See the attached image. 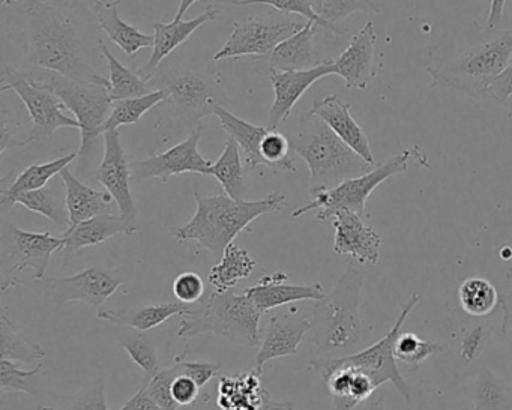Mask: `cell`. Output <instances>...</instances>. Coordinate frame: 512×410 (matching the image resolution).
<instances>
[{
    "instance_id": "cell-1",
    "label": "cell",
    "mask_w": 512,
    "mask_h": 410,
    "mask_svg": "<svg viewBox=\"0 0 512 410\" xmlns=\"http://www.w3.org/2000/svg\"><path fill=\"white\" fill-rule=\"evenodd\" d=\"M512 59V29H490L478 20L455 26L428 47L427 71L437 85L472 98H488L491 83Z\"/></svg>"
},
{
    "instance_id": "cell-2",
    "label": "cell",
    "mask_w": 512,
    "mask_h": 410,
    "mask_svg": "<svg viewBox=\"0 0 512 410\" xmlns=\"http://www.w3.org/2000/svg\"><path fill=\"white\" fill-rule=\"evenodd\" d=\"M26 70L50 71L74 82L104 83L97 73L88 20L67 5L26 0Z\"/></svg>"
},
{
    "instance_id": "cell-3",
    "label": "cell",
    "mask_w": 512,
    "mask_h": 410,
    "mask_svg": "<svg viewBox=\"0 0 512 410\" xmlns=\"http://www.w3.org/2000/svg\"><path fill=\"white\" fill-rule=\"evenodd\" d=\"M194 200L196 212L184 226L172 230L173 236L181 242H197L217 259L254 220L283 211L287 203L281 193H271L260 200H236L226 193L203 196L196 191Z\"/></svg>"
},
{
    "instance_id": "cell-4",
    "label": "cell",
    "mask_w": 512,
    "mask_h": 410,
    "mask_svg": "<svg viewBox=\"0 0 512 410\" xmlns=\"http://www.w3.org/2000/svg\"><path fill=\"white\" fill-rule=\"evenodd\" d=\"M364 272L350 263L325 298L316 301L311 320L310 341L320 361L343 358L359 352L365 328L359 311Z\"/></svg>"
},
{
    "instance_id": "cell-5",
    "label": "cell",
    "mask_w": 512,
    "mask_h": 410,
    "mask_svg": "<svg viewBox=\"0 0 512 410\" xmlns=\"http://www.w3.org/2000/svg\"><path fill=\"white\" fill-rule=\"evenodd\" d=\"M292 151L310 170V193L329 190L347 179L367 175L376 166L356 154L322 119L308 112L299 116L296 130L290 134Z\"/></svg>"
},
{
    "instance_id": "cell-6",
    "label": "cell",
    "mask_w": 512,
    "mask_h": 410,
    "mask_svg": "<svg viewBox=\"0 0 512 410\" xmlns=\"http://www.w3.org/2000/svg\"><path fill=\"white\" fill-rule=\"evenodd\" d=\"M262 311L247 295L206 290L199 307L191 308L178 329V337L214 334L242 347H256L260 337Z\"/></svg>"
},
{
    "instance_id": "cell-7",
    "label": "cell",
    "mask_w": 512,
    "mask_h": 410,
    "mask_svg": "<svg viewBox=\"0 0 512 410\" xmlns=\"http://www.w3.org/2000/svg\"><path fill=\"white\" fill-rule=\"evenodd\" d=\"M29 76L46 83L61 98L67 110L73 113L80 124L79 173L88 175L98 151L104 125L112 113L113 101L110 98L109 80L104 83L74 82L67 77L50 71H28Z\"/></svg>"
},
{
    "instance_id": "cell-8",
    "label": "cell",
    "mask_w": 512,
    "mask_h": 410,
    "mask_svg": "<svg viewBox=\"0 0 512 410\" xmlns=\"http://www.w3.org/2000/svg\"><path fill=\"white\" fill-rule=\"evenodd\" d=\"M148 85L167 92L166 100L158 107L170 121L169 131L175 134L193 133L203 118L230 103L220 80L211 71L167 70Z\"/></svg>"
},
{
    "instance_id": "cell-9",
    "label": "cell",
    "mask_w": 512,
    "mask_h": 410,
    "mask_svg": "<svg viewBox=\"0 0 512 410\" xmlns=\"http://www.w3.org/2000/svg\"><path fill=\"white\" fill-rule=\"evenodd\" d=\"M410 155H412V151L406 149V151L392 157L391 160L374 167L367 175L347 179V181L341 182L340 185L329 188V190L313 191V193H310L311 202L305 205L304 208L296 209L292 218L302 217V215L311 211H319L316 215L319 221L331 220L338 211L355 212V214L364 217L368 197L386 179L406 173L409 169Z\"/></svg>"
},
{
    "instance_id": "cell-10",
    "label": "cell",
    "mask_w": 512,
    "mask_h": 410,
    "mask_svg": "<svg viewBox=\"0 0 512 410\" xmlns=\"http://www.w3.org/2000/svg\"><path fill=\"white\" fill-rule=\"evenodd\" d=\"M0 91L16 92L31 116V133L22 140L23 146L32 142H46L52 139L56 131L61 128L80 130V124L76 118L65 115L64 110H67V107L52 88L41 80L29 76L26 71L5 67L0 79Z\"/></svg>"
},
{
    "instance_id": "cell-11",
    "label": "cell",
    "mask_w": 512,
    "mask_h": 410,
    "mask_svg": "<svg viewBox=\"0 0 512 410\" xmlns=\"http://www.w3.org/2000/svg\"><path fill=\"white\" fill-rule=\"evenodd\" d=\"M62 236L49 232L37 233L20 229L16 224H5L2 229V293L19 286V274L32 269V280L41 281L46 277L50 259L56 251L64 250Z\"/></svg>"
},
{
    "instance_id": "cell-12",
    "label": "cell",
    "mask_w": 512,
    "mask_h": 410,
    "mask_svg": "<svg viewBox=\"0 0 512 410\" xmlns=\"http://www.w3.org/2000/svg\"><path fill=\"white\" fill-rule=\"evenodd\" d=\"M419 301H421L419 293L410 295L409 301L404 304L397 322L394 323V326L389 329L388 334L382 340L377 341L376 344L367 347V349L353 353V355L337 358L340 364L347 365V367L365 374L376 386V389H379V386L385 385V383L391 382L395 389L403 395L407 403L412 401V389L407 385L401 371L398 370L394 349L395 341L403 332V325L407 316L419 304Z\"/></svg>"
},
{
    "instance_id": "cell-13",
    "label": "cell",
    "mask_w": 512,
    "mask_h": 410,
    "mask_svg": "<svg viewBox=\"0 0 512 410\" xmlns=\"http://www.w3.org/2000/svg\"><path fill=\"white\" fill-rule=\"evenodd\" d=\"M301 23L286 17H248L235 22L232 34L214 55V61L223 59L265 58L278 44L301 31Z\"/></svg>"
},
{
    "instance_id": "cell-14",
    "label": "cell",
    "mask_w": 512,
    "mask_h": 410,
    "mask_svg": "<svg viewBox=\"0 0 512 410\" xmlns=\"http://www.w3.org/2000/svg\"><path fill=\"white\" fill-rule=\"evenodd\" d=\"M124 280L121 269L88 268L70 277L44 278L41 287L50 304L58 310L68 302H85L100 308L115 295Z\"/></svg>"
},
{
    "instance_id": "cell-15",
    "label": "cell",
    "mask_w": 512,
    "mask_h": 410,
    "mask_svg": "<svg viewBox=\"0 0 512 410\" xmlns=\"http://www.w3.org/2000/svg\"><path fill=\"white\" fill-rule=\"evenodd\" d=\"M202 139V131L197 128L193 133L188 134L184 142L172 146L161 154H151L142 160L131 163L133 173V184L161 179L169 181L173 176L184 175V173H199L209 176L212 161L206 160L199 151V143Z\"/></svg>"
},
{
    "instance_id": "cell-16",
    "label": "cell",
    "mask_w": 512,
    "mask_h": 410,
    "mask_svg": "<svg viewBox=\"0 0 512 410\" xmlns=\"http://www.w3.org/2000/svg\"><path fill=\"white\" fill-rule=\"evenodd\" d=\"M95 179L113 197L118 206L119 215L124 218L131 232L136 233L140 227L137 224L139 211L131 191L133 173H131V163L125 155L118 130L104 133L103 160L95 173Z\"/></svg>"
},
{
    "instance_id": "cell-17",
    "label": "cell",
    "mask_w": 512,
    "mask_h": 410,
    "mask_svg": "<svg viewBox=\"0 0 512 410\" xmlns=\"http://www.w3.org/2000/svg\"><path fill=\"white\" fill-rule=\"evenodd\" d=\"M337 76L334 61L326 59L319 67L305 71H281L268 74L274 89V103L268 115L269 130H280L292 116L293 107L304 97L305 92L323 77Z\"/></svg>"
},
{
    "instance_id": "cell-18",
    "label": "cell",
    "mask_w": 512,
    "mask_h": 410,
    "mask_svg": "<svg viewBox=\"0 0 512 410\" xmlns=\"http://www.w3.org/2000/svg\"><path fill=\"white\" fill-rule=\"evenodd\" d=\"M377 34L374 23L368 22L358 34L353 35L347 49L334 61L335 73L349 89L368 88L377 76Z\"/></svg>"
},
{
    "instance_id": "cell-19",
    "label": "cell",
    "mask_w": 512,
    "mask_h": 410,
    "mask_svg": "<svg viewBox=\"0 0 512 410\" xmlns=\"http://www.w3.org/2000/svg\"><path fill=\"white\" fill-rule=\"evenodd\" d=\"M331 220L335 230V253L350 256L359 263L376 265L379 262L382 238L362 220L361 215L338 211Z\"/></svg>"
},
{
    "instance_id": "cell-20",
    "label": "cell",
    "mask_w": 512,
    "mask_h": 410,
    "mask_svg": "<svg viewBox=\"0 0 512 410\" xmlns=\"http://www.w3.org/2000/svg\"><path fill=\"white\" fill-rule=\"evenodd\" d=\"M311 320L296 313L274 316L260 341V349L254 359V370L263 373V367L272 359L295 355L299 344L310 332Z\"/></svg>"
},
{
    "instance_id": "cell-21",
    "label": "cell",
    "mask_w": 512,
    "mask_h": 410,
    "mask_svg": "<svg viewBox=\"0 0 512 410\" xmlns=\"http://www.w3.org/2000/svg\"><path fill=\"white\" fill-rule=\"evenodd\" d=\"M221 11L215 8L214 5H209L205 13L200 14L199 17L187 22H172L167 23L157 22L154 25V47H152V55L149 61L143 65L139 70V76L145 80L146 83L151 82L157 76L161 64L164 59L169 58L178 47H181L188 38L202 28L206 23L215 22L220 17Z\"/></svg>"
},
{
    "instance_id": "cell-22",
    "label": "cell",
    "mask_w": 512,
    "mask_h": 410,
    "mask_svg": "<svg viewBox=\"0 0 512 410\" xmlns=\"http://www.w3.org/2000/svg\"><path fill=\"white\" fill-rule=\"evenodd\" d=\"M350 109H352L350 103L338 95L332 94L322 100L314 101L313 109L310 112L322 119L347 146H350L356 154L361 155L367 163L377 166L367 134L352 118Z\"/></svg>"
},
{
    "instance_id": "cell-23",
    "label": "cell",
    "mask_w": 512,
    "mask_h": 410,
    "mask_svg": "<svg viewBox=\"0 0 512 410\" xmlns=\"http://www.w3.org/2000/svg\"><path fill=\"white\" fill-rule=\"evenodd\" d=\"M287 275L277 272L274 275H266L259 283L244 290L250 301L259 308L262 313L272 308L283 307L301 301H320L325 298L326 290L322 284H286Z\"/></svg>"
},
{
    "instance_id": "cell-24",
    "label": "cell",
    "mask_w": 512,
    "mask_h": 410,
    "mask_svg": "<svg viewBox=\"0 0 512 410\" xmlns=\"http://www.w3.org/2000/svg\"><path fill=\"white\" fill-rule=\"evenodd\" d=\"M319 26L307 22L301 31L284 40L275 47L274 52L266 61V76L281 71H305L319 67L325 61H320L314 47V35Z\"/></svg>"
},
{
    "instance_id": "cell-25",
    "label": "cell",
    "mask_w": 512,
    "mask_h": 410,
    "mask_svg": "<svg viewBox=\"0 0 512 410\" xmlns=\"http://www.w3.org/2000/svg\"><path fill=\"white\" fill-rule=\"evenodd\" d=\"M118 235H133V232L124 218L115 212H106L91 220L82 221L77 226L65 230L62 235L65 241V259L71 254L79 253L83 248L103 244Z\"/></svg>"
},
{
    "instance_id": "cell-26",
    "label": "cell",
    "mask_w": 512,
    "mask_h": 410,
    "mask_svg": "<svg viewBox=\"0 0 512 410\" xmlns=\"http://www.w3.org/2000/svg\"><path fill=\"white\" fill-rule=\"evenodd\" d=\"M61 179L67 191V209L70 215V227L82 221L91 220L97 215L113 212V197L107 191H98L80 181L70 167L62 170ZM68 227V229H70Z\"/></svg>"
},
{
    "instance_id": "cell-27",
    "label": "cell",
    "mask_w": 512,
    "mask_h": 410,
    "mask_svg": "<svg viewBox=\"0 0 512 410\" xmlns=\"http://www.w3.org/2000/svg\"><path fill=\"white\" fill-rule=\"evenodd\" d=\"M77 158H79V152H70V154L62 155L61 158H56V160L31 164V166L26 167L11 182L10 187L2 185V188H0V208H2V211L13 208L20 194L47 187L49 182H52L56 176L61 175L62 170L67 169Z\"/></svg>"
},
{
    "instance_id": "cell-28",
    "label": "cell",
    "mask_w": 512,
    "mask_h": 410,
    "mask_svg": "<svg viewBox=\"0 0 512 410\" xmlns=\"http://www.w3.org/2000/svg\"><path fill=\"white\" fill-rule=\"evenodd\" d=\"M191 308L182 302H161V304L142 305V307L128 308V310H100L98 319L106 320L112 325L121 328L137 329L148 332L157 328L166 320L175 316H187Z\"/></svg>"
},
{
    "instance_id": "cell-29",
    "label": "cell",
    "mask_w": 512,
    "mask_h": 410,
    "mask_svg": "<svg viewBox=\"0 0 512 410\" xmlns=\"http://www.w3.org/2000/svg\"><path fill=\"white\" fill-rule=\"evenodd\" d=\"M262 374L251 373L226 376L218 386V406L221 410H260L271 395L262 385Z\"/></svg>"
},
{
    "instance_id": "cell-30",
    "label": "cell",
    "mask_w": 512,
    "mask_h": 410,
    "mask_svg": "<svg viewBox=\"0 0 512 410\" xmlns=\"http://www.w3.org/2000/svg\"><path fill=\"white\" fill-rule=\"evenodd\" d=\"M97 25L127 56L154 47V35L143 34L119 16L118 5H97Z\"/></svg>"
},
{
    "instance_id": "cell-31",
    "label": "cell",
    "mask_w": 512,
    "mask_h": 410,
    "mask_svg": "<svg viewBox=\"0 0 512 410\" xmlns=\"http://www.w3.org/2000/svg\"><path fill=\"white\" fill-rule=\"evenodd\" d=\"M16 205L25 206L28 211L43 215L64 232L70 227L67 191H65V184L61 176H58V179H53L52 185L20 194L16 199Z\"/></svg>"
},
{
    "instance_id": "cell-32",
    "label": "cell",
    "mask_w": 512,
    "mask_h": 410,
    "mask_svg": "<svg viewBox=\"0 0 512 410\" xmlns=\"http://www.w3.org/2000/svg\"><path fill=\"white\" fill-rule=\"evenodd\" d=\"M214 116H217L221 127L229 134V137L238 142L242 154H245L247 172H254L257 167L262 166L260 146H262V140L266 131H268V127L250 124V122L233 115L226 107H218Z\"/></svg>"
},
{
    "instance_id": "cell-33",
    "label": "cell",
    "mask_w": 512,
    "mask_h": 410,
    "mask_svg": "<svg viewBox=\"0 0 512 410\" xmlns=\"http://www.w3.org/2000/svg\"><path fill=\"white\" fill-rule=\"evenodd\" d=\"M209 176H214L232 199L244 200L247 196V167L242 163L241 148L232 137L227 140L220 158L212 163Z\"/></svg>"
},
{
    "instance_id": "cell-34",
    "label": "cell",
    "mask_w": 512,
    "mask_h": 410,
    "mask_svg": "<svg viewBox=\"0 0 512 410\" xmlns=\"http://www.w3.org/2000/svg\"><path fill=\"white\" fill-rule=\"evenodd\" d=\"M256 260L245 248L230 244L217 265L212 266L208 281L217 292H229L239 281L253 274Z\"/></svg>"
},
{
    "instance_id": "cell-35",
    "label": "cell",
    "mask_w": 512,
    "mask_h": 410,
    "mask_svg": "<svg viewBox=\"0 0 512 410\" xmlns=\"http://www.w3.org/2000/svg\"><path fill=\"white\" fill-rule=\"evenodd\" d=\"M98 44H100L101 55L106 61L107 70H109V92L113 103L145 97V95L154 92L139 74L133 73L130 68L125 67L115 58V55L110 52L109 46L101 38Z\"/></svg>"
},
{
    "instance_id": "cell-36",
    "label": "cell",
    "mask_w": 512,
    "mask_h": 410,
    "mask_svg": "<svg viewBox=\"0 0 512 410\" xmlns=\"http://www.w3.org/2000/svg\"><path fill=\"white\" fill-rule=\"evenodd\" d=\"M461 308L467 316L484 319L500 304L496 287L485 278L472 277L463 281L458 290Z\"/></svg>"
},
{
    "instance_id": "cell-37",
    "label": "cell",
    "mask_w": 512,
    "mask_h": 410,
    "mask_svg": "<svg viewBox=\"0 0 512 410\" xmlns=\"http://www.w3.org/2000/svg\"><path fill=\"white\" fill-rule=\"evenodd\" d=\"M0 356L13 362L34 364L46 356L43 347L23 335L7 316L0 317Z\"/></svg>"
},
{
    "instance_id": "cell-38",
    "label": "cell",
    "mask_w": 512,
    "mask_h": 410,
    "mask_svg": "<svg viewBox=\"0 0 512 410\" xmlns=\"http://www.w3.org/2000/svg\"><path fill=\"white\" fill-rule=\"evenodd\" d=\"M473 409L512 410V394L508 386L490 370L482 367L473 383Z\"/></svg>"
},
{
    "instance_id": "cell-39",
    "label": "cell",
    "mask_w": 512,
    "mask_h": 410,
    "mask_svg": "<svg viewBox=\"0 0 512 410\" xmlns=\"http://www.w3.org/2000/svg\"><path fill=\"white\" fill-rule=\"evenodd\" d=\"M166 98L167 92L164 89H157V91L151 92L145 97L115 101L112 113H110L109 119L104 125V133L118 130L119 127H124V125L137 124L143 115H146L154 107L160 106Z\"/></svg>"
},
{
    "instance_id": "cell-40",
    "label": "cell",
    "mask_w": 512,
    "mask_h": 410,
    "mask_svg": "<svg viewBox=\"0 0 512 410\" xmlns=\"http://www.w3.org/2000/svg\"><path fill=\"white\" fill-rule=\"evenodd\" d=\"M220 4L232 5V7H251V5H266V7L275 8L284 14H296L304 17L307 22L316 23L319 28L332 32L335 35H346L347 29H341L340 26L331 25L323 20L317 13L311 0H218Z\"/></svg>"
},
{
    "instance_id": "cell-41",
    "label": "cell",
    "mask_w": 512,
    "mask_h": 410,
    "mask_svg": "<svg viewBox=\"0 0 512 410\" xmlns=\"http://www.w3.org/2000/svg\"><path fill=\"white\" fill-rule=\"evenodd\" d=\"M118 341L136 365L145 371L146 377L155 376L160 371L157 346L151 337L137 329L125 328Z\"/></svg>"
},
{
    "instance_id": "cell-42",
    "label": "cell",
    "mask_w": 512,
    "mask_h": 410,
    "mask_svg": "<svg viewBox=\"0 0 512 410\" xmlns=\"http://www.w3.org/2000/svg\"><path fill=\"white\" fill-rule=\"evenodd\" d=\"M43 364L32 370H22L16 362L2 359L0 361V389L4 392H25L31 397H38Z\"/></svg>"
},
{
    "instance_id": "cell-43",
    "label": "cell",
    "mask_w": 512,
    "mask_h": 410,
    "mask_svg": "<svg viewBox=\"0 0 512 410\" xmlns=\"http://www.w3.org/2000/svg\"><path fill=\"white\" fill-rule=\"evenodd\" d=\"M442 347L436 341L421 340L412 332H401L400 337L395 341V358L406 362L407 365L418 367L425 359L440 352Z\"/></svg>"
},
{
    "instance_id": "cell-44",
    "label": "cell",
    "mask_w": 512,
    "mask_h": 410,
    "mask_svg": "<svg viewBox=\"0 0 512 410\" xmlns=\"http://www.w3.org/2000/svg\"><path fill=\"white\" fill-rule=\"evenodd\" d=\"M358 13L380 14V5L376 0H323L319 10V16L334 26Z\"/></svg>"
},
{
    "instance_id": "cell-45",
    "label": "cell",
    "mask_w": 512,
    "mask_h": 410,
    "mask_svg": "<svg viewBox=\"0 0 512 410\" xmlns=\"http://www.w3.org/2000/svg\"><path fill=\"white\" fill-rule=\"evenodd\" d=\"M176 377L175 368L158 371L155 376L146 377L145 385L161 410H178L179 406L172 395V382Z\"/></svg>"
},
{
    "instance_id": "cell-46",
    "label": "cell",
    "mask_w": 512,
    "mask_h": 410,
    "mask_svg": "<svg viewBox=\"0 0 512 410\" xmlns=\"http://www.w3.org/2000/svg\"><path fill=\"white\" fill-rule=\"evenodd\" d=\"M173 293L178 302H182V304H197L205 296V281L197 272H182L173 281Z\"/></svg>"
},
{
    "instance_id": "cell-47",
    "label": "cell",
    "mask_w": 512,
    "mask_h": 410,
    "mask_svg": "<svg viewBox=\"0 0 512 410\" xmlns=\"http://www.w3.org/2000/svg\"><path fill=\"white\" fill-rule=\"evenodd\" d=\"M62 410H109L106 401L104 380L98 379L88 383L70 404Z\"/></svg>"
},
{
    "instance_id": "cell-48",
    "label": "cell",
    "mask_w": 512,
    "mask_h": 410,
    "mask_svg": "<svg viewBox=\"0 0 512 410\" xmlns=\"http://www.w3.org/2000/svg\"><path fill=\"white\" fill-rule=\"evenodd\" d=\"M173 368H175L176 373L191 377L200 388H203L220 373L221 365L215 364V362L185 361L184 356H181V358L178 356Z\"/></svg>"
},
{
    "instance_id": "cell-49",
    "label": "cell",
    "mask_w": 512,
    "mask_h": 410,
    "mask_svg": "<svg viewBox=\"0 0 512 410\" xmlns=\"http://www.w3.org/2000/svg\"><path fill=\"white\" fill-rule=\"evenodd\" d=\"M487 326L478 325L470 329L461 341V355L467 362L475 361L479 353L484 350L485 341L488 338Z\"/></svg>"
},
{
    "instance_id": "cell-50",
    "label": "cell",
    "mask_w": 512,
    "mask_h": 410,
    "mask_svg": "<svg viewBox=\"0 0 512 410\" xmlns=\"http://www.w3.org/2000/svg\"><path fill=\"white\" fill-rule=\"evenodd\" d=\"M199 394L200 386L191 377L176 373L172 382V395L179 406H190L196 403Z\"/></svg>"
},
{
    "instance_id": "cell-51",
    "label": "cell",
    "mask_w": 512,
    "mask_h": 410,
    "mask_svg": "<svg viewBox=\"0 0 512 410\" xmlns=\"http://www.w3.org/2000/svg\"><path fill=\"white\" fill-rule=\"evenodd\" d=\"M512 95V59L509 62L508 67L505 68L499 77H496L493 83H491L490 89H488V98L491 100L499 101V103H505Z\"/></svg>"
},
{
    "instance_id": "cell-52",
    "label": "cell",
    "mask_w": 512,
    "mask_h": 410,
    "mask_svg": "<svg viewBox=\"0 0 512 410\" xmlns=\"http://www.w3.org/2000/svg\"><path fill=\"white\" fill-rule=\"evenodd\" d=\"M119 410H161L158 404L155 403L154 398L149 395L148 389H146L145 382H143L142 388L137 391L134 397H131L124 406Z\"/></svg>"
},
{
    "instance_id": "cell-53",
    "label": "cell",
    "mask_w": 512,
    "mask_h": 410,
    "mask_svg": "<svg viewBox=\"0 0 512 410\" xmlns=\"http://www.w3.org/2000/svg\"><path fill=\"white\" fill-rule=\"evenodd\" d=\"M500 310H502V335L512 344V289L505 295H500Z\"/></svg>"
},
{
    "instance_id": "cell-54",
    "label": "cell",
    "mask_w": 512,
    "mask_h": 410,
    "mask_svg": "<svg viewBox=\"0 0 512 410\" xmlns=\"http://www.w3.org/2000/svg\"><path fill=\"white\" fill-rule=\"evenodd\" d=\"M490 14H488L487 28L499 29L505 13L506 0H490Z\"/></svg>"
},
{
    "instance_id": "cell-55",
    "label": "cell",
    "mask_w": 512,
    "mask_h": 410,
    "mask_svg": "<svg viewBox=\"0 0 512 410\" xmlns=\"http://www.w3.org/2000/svg\"><path fill=\"white\" fill-rule=\"evenodd\" d=\"M355 410H385L383 409V394L374 392L367 400L362 401Z\"/></svg>"
},
{
    "instance_id": "cell-56",
    "label": "cell",
    "mask_w": 512,
    "mask_h": 410,
    "mask_svg": "<svg viewBox=\"0 0 512 410\" xmlns=\"http://www.w3.org/2000/svg\"><path fill=\"white\" fill-rule=\"evenodd\" d=\"M260 410H295V404L292 401H277L269 397Z\"/></svg>"
},
{
    "instance_id": "cell-57",
    "label": "cell",
    "mask_w": 512,
    "mask_h": 410,
    "mask_svg": "<svg viewBox=\"0 0 512 410\" xmlns=\"http://www.w3.org/2000/svg\"><path fill=\"white\" fill-rule=\"evenodd\" d=\"M197 2H200V0H179L178 11H176L175 19H173V22H182L185 14H187L188 10H190L193 5H196Z\"/></svg>"
},
{
    "instance_id": "cell-58",
    "label": "cell",
    "mask_w": 512,
    "mask_h": 410,
    "mask_svg": "<svg viewBox=\"0 0 512 410\" xmlns=\"http://www.w3.org/2000/svg\"><path fill=\"white\" fill-rule=\"evenodd\" d=\"M97 2L98 5H107L109 7V5H118L121 0H97Z\"/></svg>"
},
{
    "instance_id": "cell-59",
    "label": "cell",
    "mask_w": 512,
    "mask_h": 410,
    "mask_svg": "<svg viewBox=\"0 0 512 410\" xmlns=\"http://www.w3.org/2000/svg\"><path fill=\"white\" fill-rule=\"evenodd\" d=\"M313 2L314 7H316L317 13H319L320 7H322L323 0H311Z\"/></svg>"
},
{
    "instance_id": "cell-60",
    "label": "cell",
    "mask_w": 512,
    "mask_h": 410,
    "mask_svg": "<svg viewBox=\"0 0 512 410\" xmlns=\"http://www.w3.org/2000/svg\"><path fill=\"white\" fill-rule=\"evenodd\" d=\"M11 4H13V0H2V5H4V7H8V5Z\"/></svg>"
},
{
    "instance_id": "cell-61",
    "label": "cell",
    "mask_w": 512,
    "mask_h": 410,
    "mask_svg": "<svg viewBox=\"0 0 512 410\" xmlns=\"http://www.w3.org/2000/svg\"><path fill=\"white\" fill-rule=\"evenodd\" d=\"M38 410H55V409H53V407L40 406V407H38Z\"/></svg>"
},
{
    "instance_id": "cell-62",
    "label": "cell",
    "mask_w": 512,
    "mask_h": 410,
    "mask_svg": "<svg viewBox=\"0 0 512 410\" xmlns=\"http://www.w3.org/2000/svg\"><path fill=\"white\" fill-rule=\"evenodd\" d=\"M472 410H475V409H472Z\"/></svg>"
}]
</instances>
